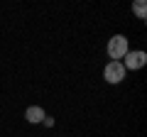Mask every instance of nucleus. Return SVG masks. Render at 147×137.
I'll use <instances>...</instances> for the list:
<instances>
[{
    "instance_id": "nucleus-1",
    "label": "nucleus",
    "mask_w": 147,
    "mask_h": 137,
    "mask_svg": "<svg viewBox=\"0 0 147 137\" xmlns=\"http://www.w3.org/2000/svg\"><path fill=\"white\" fill-rule=\"evenodd\" d=\"M105 52H108V59H110V61H123V56L130 52V42H127L125 34H113V37L108 39Z\"/></svg>"
},
{
    "instance_id": "nucleus-2",
    "label": "nucleus",
    "mask_w": 147,
    "mask_h": 137,
    "mask_svg": "<svg viewBox=\"0 0 147 137\" xmlns=\"http://www.w3.org/2000/svg\"><path fill=\"white\" fill-rule=\"evenodd\" d=\"M125 66H123V61H108L105 64V68H103V81L105 83H110V86H118V83H123L125 81Z\"/></svg>"
},
{
    "instance_id": "nucleus-3",
    "label": "nucleus",
    "mask_w": 147,
    "mask_h": 137,
    "mask_svg": "<svg viewBox=\"0 0 147 137\" xmlns=\"http://www.w3.org/2000/svg\"><path fill=\"white\" fill-rule=\"evenodd\" d=\"M145 64H147V52H142V49H130V52L123 56L125 71H140Z\"/></svg>"
},
{
    "instance_id": "nucleus-4",
    "label": "nucleus",
    "mask_w": 147,
    "mask_h": 137,
    "mask_svg": "<svg viewBox=\"0 0 147 137\" xmlns=\"http://www.w3.org/2000/svg\"><path fill=\"white\" fill-rule=\"evenodd\" d=\"M47 118V113H44L42 105H30L25 110V120L30 122V125H42V120Z\"/></svg>"
},
{
    "instance_id": "nucleus-5",
    "label": "nucleus",
    "mask_w": 147,
    "mask_h": 137,
    "mask_svg": "<svg viewBox=\"0 0 147 137\" xmlns=\"http://www.w3.org/2000/svg\"><path fill=\"white\" fill-rule=\"evenodd\" d=\"M132 15H135L137 20H147V3L145 0H135V3H132Z\"/></svg>"
},
{
    "instance_id": "nucleus-6",
    "label": "nucleus",
    "mask_w": 147,
    "mask_h": 137,
    "mask_svg": "<svg viewBox=\"0 0 147 137\" xmlns=\"http://www.w3.org/2000/svg\"><path fill=\"white\" fill-rule=\"evenodd\" d=\"M42 125H44V127H54V118H49V115H47V118L42 120Z\"/></svg>"
}]
</instances>
